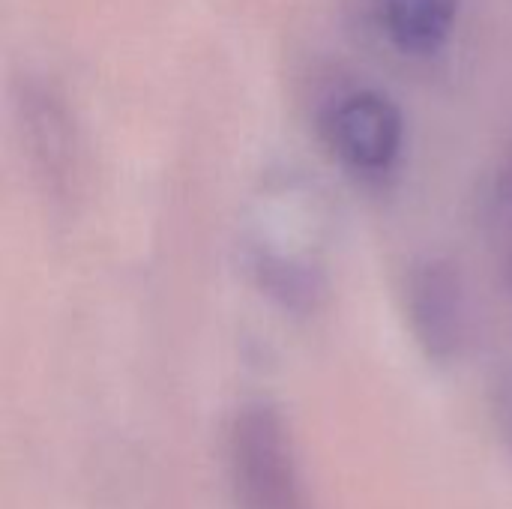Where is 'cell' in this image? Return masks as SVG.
Segmentation results:
<instances>
[{
    "label": "cell",
    "mask_w": 512,
    "mask_h": 509,
    "mask_svg": "<svg viewBox=\"0 0 512 509\" xmlns=\"http://www.w3.org/2000/svg\"><path fill=\"white\" fill-rule=\"evenodd\" d=\"M225 468L237 509H315L291 429L273 405L252 402L234 414Z\"/></svg>",
    "instance_id": "obj_1"
},
{
    "label": "cell",
    "mask_w": 512,
    "mask_h": 509,
    "mask_svg": "<svg viewBox=\"0 0 512 509\" xmlns=\"http://www.w3.org/2000/svg\"><path fill=\"white\" fill-rule=\"evenodd\" d=\"M462 0H378L387 39L411 57L435 54L453 33Z\"/></svg>",
    "instance_id": "obj_4"
},
{
    "label": "cell",
    "mask_w": 512,
    "mask_h": 509,
    "mask_svg": "<svg viewBox=\"0 0 512 509\" xmlns=\"http://www.w3.org/2000/svg\"><path fill=\"white\" fill-rule=\"evenodd\" d=\"M321 135L351 174L384 177L402 159L405 117L387 93L357 87L327 102L321 111Z\"/></svg>",
    "instance_id": "obj_2"
},
{
    "label": "cell",
    "mask_w": 512,
    "mask_h": 509,
    "mask_svg": "<svg viewBox=\"0 0 512 509\" xmlns=\"http://www.w3.org/2000/svg\"><path fill=\"white\" fill-rule=\"evenodd\" d=\"M405 312L414 342L432 363H453L471 342V297L459 267L447 258H423L405 279Z\"/></svg>",
    "instance_id": "obj_3"
},
{
    "label": "cell",
    "mask_w": 512,
    "mask_h": 509,
    "mask_svg": "<svg viewBox=\"0 0 512 509\" xmlns=\"http://www.w3.org/2000/svg\"><path fill=\"white\" fill-rule=\"evenodd\" d=\"M27 132H30V150L36 159V168L45 180V189L57 198H63L72 186V135L66 126V117L51 99H36L27 105Z\"/></svg>",
    "instance_id": "obj_5"
},
{
    "label": "cell",
    "mask_w": 512,
    "mask_h": 509,
    "mask_svg": "<svg viewBox=\"0 0 512 509\" xmlns=\"http://www.w3.org/2000/svg\"><path fill=\"white\" fill-rule=\"evenodd\" d=\"M492 417H495V426H498V435H501V444L507 450L512 462V375L501 378L495 384V396H492Z\"/></svg>",
    "instance_id": "obj_6"
}]
</instances>
